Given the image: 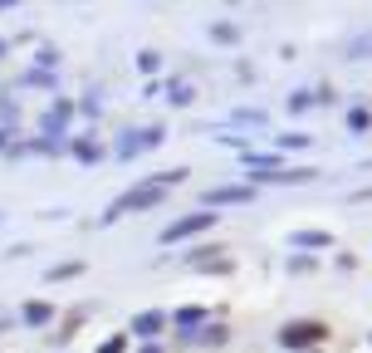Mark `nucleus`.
Instances as JSON below:
<instances>
[{"mask_svg":"<svg viewBox=\"0 0 372 353\" xmlns=\"http://www.w3.org/2000/svg\"><path fill=\"white\" fill-rule=\"evenodd\" d=\"M309 339H318V329H289V344H309Z\"/></svg>","mask_w":372,"mask_h":353,"instance_id":"1","label":"nucleus"}]
</instances>
